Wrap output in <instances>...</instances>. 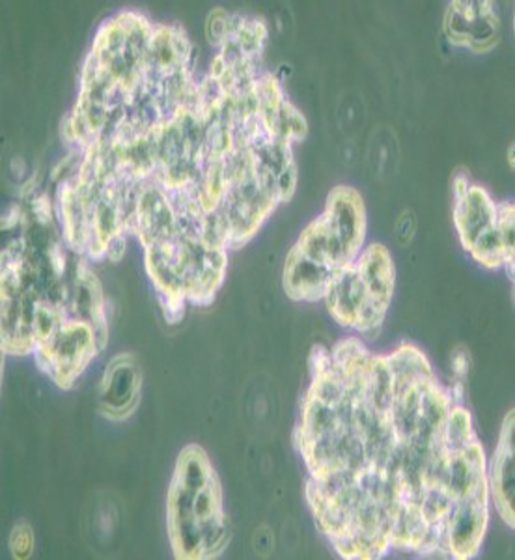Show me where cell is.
<instances>
[{"instance_id": "6da1fadb", "label": "cell", "mask_w": 515, "mask_h": 560, "mask_svg": "<svg viewBox=\"0 0 515 560\" xmlns=\"http://www.w3.org/2000/svg\"><path fill=\"white\" fill-rule=\"evenodd\" d=\"M366 242V208L361 192L338 185L321 215L306 224L284 264V292L293 301L324 300L325 290L340 269L363 253Z\"/></svg>"}, {"instance_id": "7a4b0ae2", "label": "cell", "mask_w": 515, "mask_h": 560, "mask_svg": "<svg viewBox=\"0 0 515 560\" xmlns=\"http://www.w3.org/2000/svg\"><path fill=\"white\" fill-rule=\"evenodd\" d=\"M166 528L179 560L215 559L229 548L232 530L223 486L202 446H185L179 453L166 497Z\"/></svg>"}, {"instance_id": "3957f363", "label": "cell", "mask_w": 515, "mask_h": 560, "mask_svg": "<svg viewBox=\"0 0 515 560\" xmlns=\"http://www.w3.org/2000/svg\"><path fill=\"white\" fill-rule=\"evenodd\" d=\"M395 279V261L388 248L372 243L353 264L332 277L324 295L327 311L338 325L374 335L387 318Z\"/></svg>"}, {"instance_id": "277c9868", "label": "cell", "mask_w": 515, "mask_h": 560, "mask_svg": "<svg viewBox=\"0 0 515 560\" xmlns=\"http://www.w3.org/2000/svg\"><path fill=\"white\" fill-rule=\"evenodd\" d=\"M454 224L472 260L488 269L504 268L514 279V261L504 253L499 234V205L464 173L454 178Z\"/></svg>"}, {"instance_id": "5b68a950", "label": "cell", "mask_w": 515, "mask_h": 560, "mask_svg": "<svg viewBox=\"0 0 515 560\" xmlns=\"http://www.w3.org/2000/svg\"><path fill=\"white\" fill-rule=\"evenodd\" d=\"M105 346L107 342L100 337L94 325L81 319H66L36 346L33 355L38 369L55 385L70 388L105 350Z\"/></svg>"}, {"instance_id": "8992f818", "label": "cell", "mask_w": 515, "mask_h": 560, "mask_svg": "<svg viewBox=\"0 0 515 560\" xmlns=\"http://www.w3.org/2000/svg\"><path fill=\"white\" fill-rule=\"evenodd\" d=\"M142 372L131 353L116 355L103 372L97 395V409L108 420L129 419L139 406Z\"/></svg>"}, {"instance_id": "52a82bcc", "label": "cell", "mask_w": 515, "mask_h": 560, "mask_svg": "<svg viewBox=\"0 0 515 560\" xmlns=\"http://www.w3.org/2000/svg\"><path fill=\"white\" fill-rule=\"evenodd\" d=\"M499 18L493 2H452L445 15V33L452 44L475 52H488L499 42Z\"/></svg>"}, {"instance_id": "ba28073f", "label": "cell", "mask_w": 515, "mask_h": 560, "mask_svg": "<svg viewBox=\"0 0 515 560\" xmlns=\"http://www.w3.org/2000/svg\"><path fill=\"white\" fill-rule=\"evenodd\" d=\"M514 472V409H512L504 419L495 453L491 456V462H488L490 499L495 504L496 514L512 528L515 527Z\"/></svg>"}, {"instance_id": "9c48e42d", "label": "cell", "mask_w": 515, "mask_h": 560, "mask_svg": "<svg viewBox=\"0 0 515 560\" xmlns=\"http://www.w3.org/2000/svg\"><path fill=\"white\" fill-rule=\"evenodd\" d=\"M10 551L13 559L25 560L34 551V530L28 523L21 522L12 528L10 535Z\"/></svg>"}, {"instance_id": "30bf717a", "label": "cell", "mask_w": 515, "mask_h": 560, "mask_svg": "<svg viewBox=\"0 0 515 560\" xmlns=\"http://www.w3.org/2000/svg\"><path fill=\"white\" fill-rule=\"evenodd\" d=\"M514 217L515 210L512 202H499V234L510 261H514Z\"/></svg>"}, {"instance_id": "8fae6325", "label": "cell", "mask_w": 515, "mask_h": 560, "mask_svg": "<svg viewBox=\"0 0 515 560\" xmlns=\"http://www.w3.org/2000/svg\"><path fill=\"white\" fill-rule=\"evenodd\" d=\"M414 232H417V219H414L413 211H403L400 219L396 221V237L401 245H408L413 240Z\"/></svg>"}]
</instances>
